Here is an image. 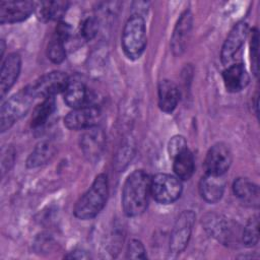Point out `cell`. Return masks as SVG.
I'll return each instance as SVG.
<instances>
[{
    "label": "cell",
    "mask_w": 260,
    "mask_h": 260,
    "mask_svg": "<svg viewBox=\"0 0 260 260\" xmlns=\"http://www.w3.org/2000/svg\"><path fill=\"white\" fill-rule=\"evenodd\" d=\"M56 147L52 141L43 140L39 142L26 159V167L29 169L39 168L48 164L55 155Z\"/></svg>",
    "instance_id": "44dd1931"
},
{
    "label": "cell",
    "mask_w": 260,
    "mask_h": 260,
    "mask_svg": "<svg viewBox=\"0 0 260 260\" xmlns=\"http://www.w3.org/2000/svg\"><path fill=\"white\" fill-rule=\"evenodd\" d=\"M180 91L175 82L164 79L158 83V107L165 113H172L179 102Z\"/></svg>",
    "instance_id": "d6986e66"
},
{
    "label": "cell",
    "mask_w": 260,
    "mask_h": 260,
    "mask_svg": "<svg viewBox=\"0 0 260 260\" xmlns=\"http://www.w3.org/2000/svg\"><path fill=\"white\" fill-rule=\"evenodd\" d=\"M65 41L61 38L57 37L56 35H53L47 49L48 58L56 64H59L64 61L66 57V51H65Z\"/></svg>",
    "instance_id": "484cf974"
},
{
    "label": "cell",
    "mask_w": 260,
    "mask_h": 260,
    "mask_svg": "<svg viewBox=\"0 0 260 260\" xmlns=\"http://www.w3.org/2000/svg\"><path fill=\"white\" fill-rule=\"evenodd\" d=\"M192 28V14L190 10H185L180 18L178 19L172 40L171 47L172 51L176 56H180L186 49L187 42L189 40V36Z\"/></svg>",
    "instance_id": "2e32d148"
},
{
    "label": "cell",
    "mask_w": 260,
    "mask_h": 260,
    "mask_svg": "<svg viewBox=\"0 0 260 260\" xmlns=\"http://www.w3.org/2000/svg\"><path fill=\"white\" fill-rule=\"evenodd\" d=\"M196 215L192 210H184L176 219L170 237V252L180 254L185 250L191 237Z\"/></svg>",
    "instance_id": "8992f818"
},
{
    "label": "cell",
    "mask_w": 260,
    "mask_h": 260,
    "mask_svg": "<svg viewBox=\"0 0 260 260\" xmlns=\"http://www.w3.org/2000/svg\"><path fill=\"white\" fill-rule=\"evenodd\" d=\"M35 95L29 87L25 86L17 93L11 95L1 107L0 110V129L1 132L8 130L18 119L24 116L34 102Z\"/></svg>",
    "instance_id": "277c9868"
},
{
    "label": "cell",
    "mask_w": 260,
    "mask_h": 260,
    "mask_svg": "<svg viewBox=\"0 0 260 260\" xmlns=\"http://www.w3.org/2000/svg\"><path fill=\"white\" fill-rule=\"evenodd\" d=\"M242 241L246 247H254L259 241V217L258 215H253L246 223L243 233Z\"/></svg>",
    "instance_id": "d4e9b609"
},
{
    "label": "cell",
    "mask_w": 260,
    "mask_h": 260,
    "mask_svg": "<svg viewBox=\"0 0 260 260\" xmlns=\"http://www.w3.org/2000/svg\"><path fill=\"white\" fill-rule=\"evenodd\" d=\"M35 10L31 1H1L0 2V22L15 23L26 19Z\"/></svg>",
    "instance_id": "8fae6325"
},
{
    "label": "cell",
    "mask_w": 260,
    "mask_h": 260,
    "mask_svg": "<svg viewBox=\"0 0 260 260\" xmlns=\"http://www.w3.org/2000/svg\"><path fill=\"white\" fill-rule=\"evenodd\" d=\"M222 78L224 86L230 92L241 91L248 85L250 81V76L244 64L241 63L229 65L228 68L222 72Z\"/></svg>",
    "instance_id": "ac0fdd59"
},
{
    "label": "cell",
    "mask_w": 260,
    "mask_h": 260,
    "mask_svg": "<svg viewBox=\"0 0 260 260\" xmlns=\"http://www.w3.org/2000/svg\"><path fill=\"white\" fill-rule=\"evenodd\" d=\"M205 229L209 234L224 245H229L235 239V225L226 218L214 214H208L205 217Z\"/></svg>",
    "instance_id": "5bb4252c"
},
{
    "label": "cell",
    "mask_w": 260,
    "mask_h": 260,
    "mask_svg": "<svg viewBox=\"0 0 260 260\" xmlns=\"http://www.w3.org/2000/svg\"><path fill=\"white\" fill-rule=\"evenodd\" d=\"M67 1H45L39 7V16L43 21L60 20L68 9Z\"/></svg>",
    "instance_id": "603a6c76"
},
{
    "label": "cell",
    "mask_w": 260,
    "mask_h": 260,
    "mask_svg": "<svg viewBox=\"0 0 260 260\" xmlns=\"http://www.w3.org/2000/svg\"><path fill=\"white\" fill-rule=\"evenodd\" d=\"M64 258H70V259H86V258H89V255L83 251V250H80V249H76L72 252H69V254H67L66 256H64Z\"/></svg>",
    "instance_id": "1f68e13d"
},
{
    "label": "cell",
    "mask_w": 260,
    "mask_h": 260,
    "mask_svg": "<svg viewBox=\"0 0 260 260\" xmlns=\"http://www.w3.org/2000/svg\"><path fill=\"white\" fill-rule=\"evenodd\" d=\"M248 31L249 27L245 21L238 22L232 28L222 45L220 52V60L223 65H230L234 60L235 55L244 45L248 36Z\"/></svg>",
    "instance_id": "30bf717a"
},
{
    "label": "cell",
    "mask_w": 260,
    "mask_h": 260,
    "mask_svg": "<svg viewBox=\"0 0 260 260\" xmlns=\"http://www.w3.org/2000/svg\"><path fill=\"white\" fill-rule=\"evenodd\" d=\"M102 120V111L95 105L73 109L64 118V125L70 130H85L98 126Z\"/></svg>",
    "instance_id": "ba28073f"
},
{
    "label": "cell",
    "mask_w": 260,
    "mask_h": 260,
    "mask_svg": "<svg viewBox=\"0 0 260 260\" xmlns=\"http://www.w3.org/2000/svg\"><path fill=\"white\" fill-rule=\"evenodd\" d=\"M150 193L158 203L171 204L181 196V181L169 174H157L150 180Z\"/></svg>",
    "instance_id": "5b68a950"
},
{
    "label": "cell",
    "mask_w": 260,
    "mask_h": 260,
    "mask_svg": "<svg viewBox=\"0 0 260 260\" xmlns=\"http://www.w3.org/2000/svg\"><path fill=\"white\" fill-rule=\"evenodd\" d=\"M232 164V152L224 143L212 145L206 153L204 167L207 174L223 176Z\"/></svg>",
    "instance_id": "9c48e42d"
},
{
    "label": "cell",
    "mask_w": 260,
    "mask_h": 260,
    "mask_svg": "<svg viewBox=\"0 0 260 260\" xmlns=\"http://www.w3.org/2000/svg\"><path fill=\"white\" fill-rule=\"evenodd\" d=\"M173 159H174L173 169L177 178L184 181L189 180L192 177L195 169L194 157H193V154L190 152V150L188 148L185 149Z\"/></svg>",
    "instance_id": "7402d4cb"
},
{
    "label": "cell",
    "mask_w": 260,
    "mask_h": 260,
    "mask_svg": "<svg viewBox=\"0 0 260 260\" xmlns=\"http://www.w3.org/2000/svg\"><path fill=\"white\" fill-rule=\"evenodd\" d=\"M187 149V142L186 139L181 135H176L171 138L168 144V152L170 154V157L174 158L179 153Z\"/></svg>",
    "instance_id": "f1b7e54d"
},
{
    "label": "cell",
    "mask_w": 260,
    "mask_h": 260,
    "mask_svg": "<svg viewBox=\"0 0 260 260\" xmlns=\"http://www.w3.org/2000/svg\"><path fill=\"white\" fill-rule=\"evenodd\" d=\"M21 68V58L17 53L9 54L2 62L0 71V95L3 98L18 78Z\"/></svg>",
    "instance_id": "4fadbf2b"
},
{
    "label": "cell",
    "mask_w": 260,
    "mask_h": 260,
    "mask_svg": "<svg viewBox=\"0 0 260 260\" xmlns=\"http://www.w3.org/2000/svg\"><path fill=\"white\" fill-rule=\"evenodd\" d=\"M54 35H56L57 37L61 38L62 40H64L66 42L71 35V27L68 23H66L64 21H60L55 28Z\"/></svg>",
    "instance_id": "4dcf8cb0"
},
{
    "label": "cell",
    "mask_w": 260,
    "mask_h": 260,
    "mask_svg": "<svg viewBox=\"0 0 260 260\" xmlns=\"http://www.w3.org/2000/svg\"><path fill=\"white\" fill-rule=\"evenodd\" d=\"M121 44L125 55L131 60H136L143 54L146 47V28L141 15L134 14L126 21Z\"/></svg>",
    "instance_id": "3957f363"
},
{
    "label": "cell",
    "mask_w": 260,
    "mask_h": 260,
    "mask_svg": "<svg viewBox=\"0 0 260 260\" xmlns=\"http://www.w3.org/2000/svg\"><path fill=\"white\" fill-rule=\"evenodd\" d=\"M99 30V21L94 17L84 19L80 25V36L85 41L92 40Z\"/></svg>",
    "instance_id": "4316f807"
},
{
    "label": "cell",
    "mask_w": 260,
    "mask_h": 260,
    "mask_svg": "<svg viewBox=\"0 0 260 260\" xmlns=\"http://www.w3.org/2000/svg\"><path fill=\"white\" fill-rule=\"evenodd\" d=\"M233 191L243 203L251 206L259 205V188L248 178H238L233 184Z\"/></svg>",
    "instance_id": "ffe728a7"
},
{
    "label": "cell",
    "mask_w": 260,
    "mask_h": 260,
    "mask_svg": "<svg viewBox=\"0 0 260 260\" xmlns=\"http://www.w3.org/2000/svg\"><path fill=\"white\" fill-rule=\"evenodd\" d=\"M225 182L223 176L205 174L199 181V193L202 199L208 203L218 202L223 194Z\"/></svg>",
    "instance_id": "e0dca14e"
},
{
    "label": "cell",
    "mask_w": 260,
    "mask_h": 260,
    "mask_svg": "<svg viewBox=\"0 0 260 260\" xmlns=\"http://www.w3.org/2000/svg\"><path fill=\"white\" fill-rule=\"evenodd\" d=\"M69 77L62 71H52L44 74L29 85L35 98H54L60 92H64Z\"/></svg>",
    "instance_id": "52a82bcc"
},
{
    "label": "cell",
    "mask_w": 260,
    "mask_h": 260,
    "mask_svg": "<svg viewBox=\"0 0 260 260\" xmlns=\"http://www.w3.org/2000/svg\"><path fill=\"white\" fill-rule=\"evenodd\" d=\"M109 195L108 179L105 174L98 175L88 190L77 200L73 212L79 219H91L105 207Z\"/></svg>",
    "instance_id": "7a4b0ae2"
},
{
    "label": "cell",
    "mask_w": 260,
    "mask_h": 260,
    "mask_svg": "<svg viewBox=\"0 0 260 260\" xmlns=\"http://www.w3.org/2000/svg\"><path fill=\"white\" fill-rule=\"evenodd\" d=\"M150 180L143 170H136L127 177L121 197L122 208L127 216H138L147 208Z\"/></svg>",
    "instance_id": "6da1fadb"
},
{
    "label": "cell",
    "mask_w": 260,
    "mask_h": 260,
    "mask_svg": "<svg viewBox=\"0 0 260 260\" xmlns=\"http://www.w3.org/2000/svg\"><path fill=\"white\" fill-rule=\"evenodd\" d=\"M258 53H259V34L258 29L254 28L252 30V37L250 42V56L252 63V71L254 75L258 76Z\"/></svg>",
    "instance_id": "83f0119b"
},
{
    "label": "cell",
    "mask_w": 260,
    "mask_h": 260,
    "mask_svg": "<svg viewBox=\"0 0 260 260\" xmlns=\"http://www.w3.org/2000/svg\"><path fill=\"white\" fill-rule=\"evenodd\" d=\"M55 106L56 104H55L54 98H47L40 105H38L32 112V116L30 120L31 127L39 128V127H42L44 124H46L50 116L55 111Z\"/></svg>",
    "instance_id": "cb8c5ba5"
},
{
    "label": "cell",
    "mask_w": 260,
    "mask_h": 260,
    "mask_svg": "<svg viewBox=\"0 0 260 260\" xmlns=\"http://www.w3.org/2000/svg\"><path fill=\"white\" fill-rule=\"evenodd\" d=\"M106 135L102 128L94 126L85 129L80 136V148L89 160H95L102 154L105 147Z\"/></svg>",
    "instance_id": "7c38bea8"
},
{
    "label": "cell",
    "mask_w": 260,
    "mask_h": 260,
    "mask_svg": "<svg viewBox=\"0 0 260 260\" xmlns=\"http://www.w3.org/2000/svg\"><path fill=\"white\" fill-rule=\"evenodd\" d=\"M64 102L70 108L77 109L92 105V98L89 89L79 79H69V82L63 92Z\"/></svg>",
    "instance_id": "9a60e30c"
},
{
    "label": "cell",
    "mask_w": 260,
    "mask_h": 260,
    "mask_svg": "<svg viewBox=\"0 0 260 260\" xmlns=\"http://www.w3.org/2000/svg\"><path fill=\"white\" fill-rule=\"evenodd\" d=\"M127 258L130 259H145L146 254H145V249L143 244L138 241V240H131L128 244L127 247Z\"/></svg>",
    "instance_id": "f546056e"
}]
</instances>
